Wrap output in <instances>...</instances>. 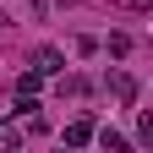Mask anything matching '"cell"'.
<instances>
[{
	"instance_id": "52a82bcc",
	"label": "cell",
	"mask_w": 153,
	"mask_h": 153,
	"mask_svg": "<svg viewBox=\"0 0 153 153\" xmlns=\"http://www.w3.org/2000/svg\"><path fill=\"white\" fill-rule=\"evenodd\" d=\"M137 142L153 148V115H148V109H142V120H137Z\"/></svg>"
},
{
	"instance_id": "3957f363",
	"label": "cell",
	"mask_w": 153,
	"mask_h": 153,
	"mask_svg": "<svg viewBox=\"0 0 153 153\" xmlns=\"http://www.w3.org/2000/svg\"><path fill=\"white\" fill-rule=\"evenodd\" d=\"M66 142H71V148H88V142H93V120H88V115H76V120L66 126Z\"/></svg>"
},
{
	"instance_id": "5b68a950",
	"label": "cell",
	"mask_w": 153,
	"mask_h": 153,
	"mask_svg": "<svg viewBox=\"0 0 153 153\" xmlns=\"http://www.w3.org/2000/svg\"><path fill=\"white\" fill-rule=\"evenodd\" d=\"M93 137H99V148H104V153H126V137H120V131H109V126L99 131V126H93Z\"/></svg>"
},
{
	"instance_id": "6da1fadb",
	"label": "cell",
	"mask_w": 153,
	"mask_h": 153,
	"mask_svg": "<svg viewBox=\"0 0 153 153\" xmlns=\"http://www.w3.org/2000/svg\"><path fill=\"white\" fill-rule=\"evenodd\" d=\"M104 88H109V99H115V104H137V76H131V71H109V76H104Z\"/></svg>"
},
{
	"instance_id": "7a4b0ae2",
	"label": "cell",
	"mask_w": 153,
	"mask_h": 153,
	"mask_svg": "<svg viewBox=\"0 0 153 153\" xmlns=\"http://www.w3.org/2000/svg\"><path fill=\"white\" fill-rule=\"evenodd\" d=\"M60 66H66V55L55 49V44H44V49H33V71H38V76H60Z\"/></svg>"
},
{
	"instance_id": "ba28073f",
	"label": "cell",
	"mask_w": 153,
	"mask_h": 153,
	"mask_svg": "<svg viewBox=\"0 0 153 153\" xmlns=\"http://www.w3.org/2000/svg\"><path fill=\"white\" fill-rule=\"evenodd\" d=\"M109 55H115V60H120V55H131V38H126V33H115V38H109Z\"/></svg>"
},
{
	"instance_id": "8992f818",
	"label": "cell",
	"mask_w": 153,
	"mask_h": 153,
	"mask_svg": "<svg viewBox=\"0 0 153 153\" xmlns=\"http://www.w3.org/2000/svg\"><path fill=\"white\" fill-rule=\"evenodd\" d=\"M22 142V120H0V148H16Z\"/></svg>"
},
{
	"instance_id": "277c9868",
	"label": "cell",
	"mask_w": 153,
	"mask_h": 153,
	"mask_svg": "<svg viewBox=\"0 0 153 153\" xmlns=\"http://www.w3.org/2000/svg\"><path fill=\"white\" fill-rule=\"evenodd\" d=\"M38 88H44V76H38V71L27 66L22 76H16V88H11V93H16V99H38Z\"/></svg>"
}]
</instances>
